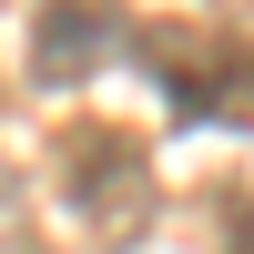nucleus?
<instances>
[{
    "mask_svg": "<svg viewBox=\"0 0 254 254\" xmlns=\"http://www.w3.org/2000/svg\"><path fill=\"white\" fill-rule=\"evenodd\" d=\"M61 193L81 203L92 234H142V214H153L142 142L112 132V122H71V132H61Z\"/></svg>",
    "mask_w": 254,
    "mask_h": 254,
    "instance_id": "nucleus-2",
    "label": "nucleus"
},
{
    "mask_svg": "<svg viewBox=\"0 0 254 254\" xmlns=\"http://www.w3.org/2000/svg\"><path fill=\"white\" fill-rule=\"evenodd\" d=\"M142 61L163 71L183 122H254V41H224V31H153Z\"/></svg>",
    "mask_w": 254,
    "mask_h": 254,
    "instance_id": "nucleus-1",
    "label": "nucleus"
},
{
    "mask_svg": "<svg viewBox=\"0 0 254 254\" xmlns=\"http://www.w3.org/2000/svg\"><path fill=\"white\" fill-rule=\"evenodd\" d=\"M102 51H112V10L102 0H51L41 10V41H31V71L41 81H81Z\"/></svg>",
    "mask_w": 254,
    "mask_h": 254,
    "instance_id": "nucleus-3",
    "label": "nucleus"
}]
</instances>
